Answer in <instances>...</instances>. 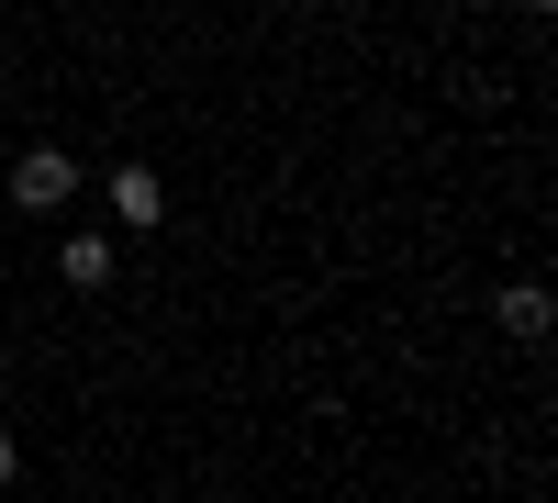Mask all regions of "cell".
<instances>
[{"instance_id": "obj_1", "label": "cell", "mask_w": 558, "mask_h": 503, "mask_svg": "<svg viewBox=\"0 0 558 503\" xmlns=\"http://www.w3.org/2000/svg\"><path fill=\"white\" fill-rule=\"evenodd\" d=\"M12 202H23V213H68V202H78V157H68V146H23V157H12Z\"/></svg>"}, {"instance_id": "obj_2", "label": "cell", "mask_w": 558, "mask_h": 503, "mask_svg": "<svg viewBox=\"0 0 558 503\" xmlns=\"http://www.w3.org/2000/svg\"><path fill=\"white\" fill-rule=\"evenodd\" d=\"M101 202H112V224H123V236H157V224H168V179L123 157V168L101 179Z\"/></svg>"}, {"instance_id": "obj_3", "label": "cell", "mask_w": 558, "mask_h": 503, "mask_svg": "<svg viewBox=\"0 0 558 503\" xmlns=\"http://www.w3.org/2000/svg\"><path fill=\"white\" fill-rule=\"evenodd\" d=\"M492 325L514 336V347H547V325H558V302H547V280H502V291H492Z\"/></svg>"}, {"instance_id": "obj_4", "label": "cell", "mask_w": 558, "mask_h": 503, "mask_svg": "<svg viewBox=\"0 0 558 503\" xmlns=\"http://www.w3.org/2000/svg\"><path fill=\"white\" fill-rule=\"evenodd\" d=\"M112 268H123L112 236H68V247H57V280H68V291H112Z\"/></svg>"}, {"instance_id": "obj_5", "label": "cell", "mask_w": 558, "mask_h": 503, "mask_svg": "<svg viewBox=\"0 0 558 503\" xmlns=\"http://www.w3.org/2000/svg\"><path fill=\"white\" fill-rule=\"evenodd\" d=\"M12 470H23V436H12V426H0V481H12Z\"/></svg>"}]
</instances>
